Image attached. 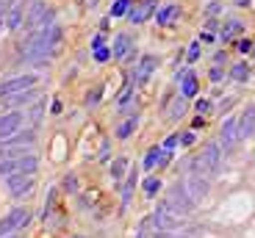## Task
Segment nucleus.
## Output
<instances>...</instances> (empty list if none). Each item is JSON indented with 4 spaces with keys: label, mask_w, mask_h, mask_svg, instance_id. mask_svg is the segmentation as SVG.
Wrapping results in <instances>:
<instances>
[{
    "label": "nucleus",
    "mask_w": 255,
    "mask_h": 238,
    "mask_svg": "<svg viewBox=\"0 0 255 238\" xmlns=\"http://www.w3.org/2000/svg\"><path fill=\"white\" fill-rule=\"evenodd\" d=\"M61 36V31H58L56 25H53V17L45 19L42 25L33 31V36L25 39V47H22V56L28 58V61H33V64H42L47 56H50L53 45H56V39Z\"/></svg>",
    "instance_id": "obj_1"
},
{
    "label": "nucleus",
    "mask_w": 255,
    "mask_h": 238,
    "mask_svg": "<svg viewBox=\"0 0 255 238\" xmlns=\"http://www.w3.org/2000/svg\"><path fill=\"white\" fill-rule=\"evenodd\" d=\"M219 163H222V147L219 144H205V153L197 155L194 158V163H191V172L194 174H208V172H219Z\"/></svg>",
    "instance_id": "obj_2"
},
{
    "label": "nucleus",
    "mask_w": 255,
    "mask_h": 238,
    "mask_svg": "<svg viewBox=\"0 0 255 238\" xmlns=\"http://www.w3.org/2000/svg\"><path fill=\"white\" fill-rule=\"evenodd\" d=\"M164 202H166L169 208H175V211H178L180 216H186V213H191V211H194V205H197V202H194V200L189 197V191H186V186H183L180 180L175 183L172 188H169V197H166Z\"/></svg>",
    "instance_id": "obj_3"
},
{
    "label": "nucleus",
    "mask_w": 255,
    "mask_h": 238,
    "mask_svg": "<svg viewBox=\"0 0 255 238\" xmlns=\"http://www.w3.org/2000/svg\"><path fill=\"white\" fill-rule=\"evenodd\" d=\"M39 169L36 155H25V158H11V161H0V177H11L17 172L33 174Z\"/></svg>",
    "instance_id": "obj_4"
},
{
    "label": "nucleus",
    "mask_w": 255,
    "mask_h": 238,
    "mask_svg": "<svg viewBox=\"0 0 255 238\" xmlns=\"http://www.w3.org/2000/svg\"><path fill=\"white\" fill-rule=\"evenodd\" d=\"M180 216L175 208H169L166 202H161L158 208H155V213H153V227L155 230H161V233H169V230H175V227L180 225Z\"/></svg>",
    "instance_id": "obj_5"
},
{
    "label": "nucleus",
    "mask_w": 255,
    "mask_h": 238,
    "mask_svg": "<svg viewBox=\"0 0 255 238\" xmlns=\"http://www.w3.org/2000/svg\"><path fill=\"white\" fill-rule=\"evenodd\" d=\"M25 125V116L19 114V111H8V114L0 116V142H8L11 136H17Z\"/></svg>",
    "instance_id": "obj_6"
},
{
    "label": "nucleus",
    "mask_w": 255,
    "mask_h": 238,
    "mask_svg": "<svg viewBox=\"0 0 255 238\" xmlns=\"http://www.w3.org/2000/svg\"><path fill=\"white\" fill-rule=\"evenodd\" d=\"M33 83H36V78H33V75L8 78V80H3V83H0V97H11V94H17V91L33 89Z\"/></svg>",
    "instance_id": "obj_7"
},
{
    "label": "nucleus",
    "mask_w": 255,
    "mask_h": 238,
    "mask_svg": "<svg viewBox=\"0 0 255 238\" xmlns=\"http://www.w3.org/2000/svg\"><path fill=\"white\" fill-rule=\"evenodd\" d=\"M50 17H53V11L47 8V3H42V0H31V6H28V11H25L28 28H39L45 19H50Z\"/></svg>",
    "instance_id": "obj_8"
},
{
    "label": "nucleus",
    "mask_w": 255,
    "mask_h": 238,
    "mask_svg": "<svg viewBox=\"0 0 255 238\" xmlns=\"http://www.w3.org/2000/svg\"><path fill=\"white\" fill-rule=\"evenodd\" d=\"M28 219H31V213H28L25 208H17V211H11L6 219L0 222V238H3V236H11L17 227L28 225Z\"/></svg>",
    "instance_id": "obj_9"
},
{
    "label": "nucleus",
    "mask_w": 255,
    "mask_h": 238,
    "mask_svg": "<svg viewBox=\"0 0 255 238\" xmlns=\"http://www.w3.org/2000/svg\"><path fill=\"white\" fill-rule=\"evenodd\" d=\"M183 186H186V191H189V197H191L194 202H203L205 197H208V180H205L203 174H194V172H191L189 177H186Z\"/></svg>",
    "instance_id": "obj_10"
},
{
    "label": "nucleus",
    "mask_w": 255,
    "mask_h": 238,
    "mask_svg": "<svg viewBox=\"0 0 255 238\" xmlns=\"http://www.w3.org/2000/svg\"><path fill=\"white\" fill-rule=\"evenodd\" d=\"M236 122H239L236 116H228L222 122V128H219V147L222 150H230L239 142V125Z\"/></svg>",
    "instance_id": "obj_11"
},
{
    "label": "nucleus",
    "mask_w": 255,
    "mask_h": 238,
    "mask_svg": "<svg viewBox=\"0 0 255 238\" xmlns=\"http://www.w3.org/2000/svg\"><path fill=\"white\" fill-rule=\"evenodd\" d=\"M6 186H8V191H11V197H22L25 191H31L33 177L25 172H17V174H11V177H6Z\"/></svg>",
    "instance_id": "obj_12"
},
{
    "label": "nucleus",
    "mask_w": 255,
    "mask_h": 238,
    "mask_svg": "<svg viewBox=\"0 0 255 238\" xmlns=\"http://www.w3.org/2000/svg\"><path fill=\"white\" fill-rule=\"evenodd\" d=\"M153 70H155V58L153 56H144L139 61V67L133 70V83L136 86H144L147 80H150V75H153Z\"/></svg>",
    "instance_id": "obj_13"
},
{
    "label": "nucleus",
    "mask_w": 255,
    "mask_h": 238,
    "mask_svg": "<svg viewBox=\"0 0 255 238\" xmlns=\"http://www.w3.org/2000/svg\"><path fill=\"white\" fill-rule=\"evenodd\" d=\"M153 8H155V0H141L136 8H130V11H128V19H130L133 25H141V22L153 14Z\"/></svg>",
    "instance_id": "obj_14"
},
{
    "label": "nucleus",
    "mask_w": 255,
    "mask_h": 238,
    "mask_svg": "<svg viewBox=\"0 0 255 238\" xmlns=\"http://www.w3.org/2000/svg\"><path fill=\"white\" fill-rule=\"evenodd\" d=\"M236 125H239V139H250V136L255 133V105H250V108L244 111Z\"/></svg>",
    "instance_id": "obj_15"
},
{
    "label": "nucleus",
    "mask_w": 255,
    "mask_h": 238,
    "mask_svg": "<svg viewBox=\"0 0 255 238\" xmlns=\"http://www.w3.org/2000/svg\"><path fill=\"white\" fill-rule=\"evenodd\" d=\"M194 94H197V78L191 70H186L180 75V97H194Z\"/></svg>",
    "instance_id": "obj_16"
},
{
    "label": "nucleus",
    "mask_w": 255,
    "mask_h": 238,
    "mask_svg": "<svg viewBox=\"0 0 255 238\" xmlns=\"http://www.w3.org/2000/svg\"><path fill=\"white\" fill-rule=\"evenodd\" d=\"M128 50H130V36H125V33H122V36H117V45H114V50H111V56L120 61V58L128 56Z\"/></svg>",
    "instance_id": "obj_17"
},
{
    "label": "nucleus",
    "mask_w": 255,
    "mask_h": 238,
    "mask_svg": "<svg viewBox=\"0 0 255 238\" xmlns=\"http://www.w3.org/2000/svg\"><path fill=\"white\" fill-rule=\"evenodd\" d=\"M230 78H233V80H239V83H244V80L250 78V64H247V61L233 64V67H230Z\"/></svg>",
    "instance_id": "obj_18"
},
{
    "label": "nucleus",
    "mask_w": 255,
    "mask_h": 238,
    "mask_svg": "<svg viewBox=\"0 0 255 238\" xmlns=\"http://www.w3.org/2000/svg\"><path fill=\"white\" fill-rule=\"evenodd\" d=\"M178 11H180L178 6H164L158 14H155V22H158V25H166V22H172V19L178 17Z\"/></svg>",
    "instance_id": "obj_19"
},
{
    "label": "nucleus",
    "mask_w": 255,
    "mask_h": 238,
    "mask_svg": "<svg viewBox=\"0 0 255 238\" xmlns=\"http://www.w3.org/2000/svg\"><path fill=\"white\" fill-rule=\"evenodd\" d=\"M242 22H239V19H233V22H228V25H225L222 28V39H225V42H233V39H236L239 36V33H242Z\"/></svg>",
    "instance_id": "obj_20"
},
{
    "label": "nucleus",
    "mask_w": 255,
    "mask_h": 238,
    "mask_svg": "<svg viewBox=\"0 0 255 238\" xmlns=\"http://www.w3.org/2000/svg\"><path fill=\"white\" fill-rule=\"evenodd\" d=\"M36 97V91L33 89H25V91H17V94L6 97V105H19V103H28V100H33Z\"/></svg>",
    "instance_id": "obj_21"
},
{
    "label": "nucleus",
    "mask_w": 255,
    "mask_h": 238,
    "mask_svg": "<svg viewBox=\"0 0 255 238\" xmlns=\"http://www.w3.org/2000/svg\"><path fill=\"white\" fill-rule=\"evenodd\" d=\"M136 125H139V116H130L128 122H122L120 128H117V139H130V133H133Z\"/></svg>",
    "instance_id": "obj_22"
},
{
    "label": "nucleus",
    "mask_w": 255,
    "mask_h": 238,
    "mask_svg": "<svg viewBox=\"0 0 255 238\" xmlns=\"http://www.w3.org/2000/svg\"><path fill=\"white\" fill-rule=\"evenodd\" d=\"M22 22H25V14H22V6H14L11 11H8V22H6V25H8V28H19Z\"/></svg>",
    "instance_id": "obj_23"
},
{
    "label": "nucleus",
    "mask_w": 255,
    "mask_h": 238,
    "mask_svg": "<svg viewBox=\"0 0 255 238\" xmlns=\"http://www.w3.org/2000/svg\"><path fill=\"white\" fill-rule=\"evenodd\" d=\"M161 153H164L161 147L147 150V155H144V169H155V166H158V161H161Z\"/></svg>",
    "instance_id": "obj_24"
},
{
    "label": "nucleus",
    "mask_w": 255,
    "mask_h": 238,
    "mask_svg": "<svg viewBox=\"0 0 255 238\" xmlns=\"http://www.w3.org/2000/svg\"><path fill=\"white\" fill-rule=\"evenodd\" d=\"M186 114V97H178L172 100V111H169V119H180Z\"/></svg>",
    "instance_id": "obj_25"
},
{
    "label": "nucleus",
    "mask_w": 255,
    "mask_h": 238,
    "mask_svg": "<svg viewBox=\"0 0 255 238\" xmlns=\"http://www.w3.org/2000/svg\"><path fill=\"white\" fill-rule=\"evenodd\" d=\"M122 172H125V158H117V161L111 163V177H114V183H120L122 177H125Z\"/></svg>",
    "instance_id": "obj_26"
},
{
    "label": "nucleus",
    "mask_w": 255,
    "mask_h": 238,
    "mask_svg": "<svg viewBox=\"0 0 255 238\" xmlns=\"http://www.w3.org/2000/svg\"><path fill=\"white\" fill-rule=\"evenodd\" d=\"M158 191H161V180H158V177H150V180H144V194H147V197H155Z\"/></svg>",
    "instance_id": "obj_27"
},
{
    "label": "nucleus",
    "mask_w": 255,
    "mask_h": 238,
    "mask_svg": "<svg viewBox=\"0 0 255 238\" xmlns=\"http://www.w3.org/2000/svg\"><path fill=\"white\" fill-rule=\"evenodd\" d=\"M128 8H130V0H114V6H111V17H122Z\"/></svg>",
    "instance_id": "obj_28"
},
{
    "label": "nucleus",
    "mask_w": 255,
    "mask_h": 238,
    "mask_svg": "<svg viewBox=\"0 0 255 238\" xmlns=\"http://www.w3.org/2000/svg\"><path fill=\"white\" fill-rule=\"evenodd\" d=\"M100 97H103V89L92 91V94H89V100H86V105H89V108H95V105L100 103Z\"/></svg>",
    "instance_id": "obj_29"
},
{
    "label": "nucleus",
    "mask_w": 255,
    "mask_h": 238,
    "mask_svg": "<svg viewBox=\"0 0 255 238\" xmlns=\"http://www.w3.org/2000/svg\"><path fill=\"white\" fill-rule=\"evenodd\" d=\"M95 58H97V61H109L111 50H109V47H100V50H95Z\"/></svg>",
    "instance_id": "obj_30"
},
{
    "label": "nucleus",
    "mask_w": 255,
    "mask_h": 238,
    "mask_svg": "<svg viewBox=\"0 0 255 238\" xmlns=\"http://www.w3.org/2000/svg\"><path fill=\"white\" fill-rule=\"evenodd\" d=\"M255 47V42H250V39H242V42H239V53H250Z\"/></svg>",
    "instance_id": "obj_31"
},
{
    "label": "nucleus",
    "mask_w": 255,
    "mask_h": 238,
    "mask_svg": "<svg viewBox=\"0 0 255 238\" xmlns=\"http://www.w3.org/2000/svg\"><path fill=\"white\" fill-rule=\"evenodd\" d=\"M194 108H197L200 114H208V111H211V100H197V105H194Z\"/></svg>",
    "instance_id": "obj_32"
},
{
    "label": "nucleus",
    "mask_w": 255,
    "mask_h": 238,
    "mask_svg": "<svg viewBox=\"0 0 255 238\" xmlns=\"http://www.w3.org/2000/svg\"><path fill=\"white\" fill-rule=\"evenodd\" d=\"M197 56H200V42H194L189 47V61H197Z\"/></svg>",
    "instance_id": "obj_33"
},
{
    "label": "nucleus",
    "mask_w": 255,
    "mask_h": 238,
    "mask_svg": "<svg viewBox=\"0 0 255 238\" xmlns=\"http://www.w3.org/2000/svg\"><path fill=\"white\" fill-rule=\"evenodd\" d=\"M14 3H17V0H0V14L11 11V8H14Z\"/></svg>",
    "instance_id": "obj_34"
},
{
    "label": "nucleus",
    "mask_w": 255,
    "mask_h": 238,
    "mask_svg": "<svg viewBox=\"0 0 255 238\" xmlns=\"http://www.w3.org/2000/svg\"><path fill=\"white\" fill-rule=\"evenodd\" d=\"M178 142L183 144V147H189V144H194V133H183V136L178 139Z\"/></svg>",
    "instance_id": "obj_35"
},
{
    "label": "nucleus",
    "mask_w": 255,
    "mask_h": 238,
    "mask_svg": "<svg viewBox=\"0 0 255 238\" xmlns=\"http://www.w3.org/2000/svg\"><path fill=\"white\" fill-rule=\"evenodd\" d=\"M175 144H178V136H169V139L164 142V153H169V150H172Z\"/></svg>",
    "instance_id": "obj_36"
},
{
    "label": "nucleus",
    "mask_w": 255,
    "mask_h": 238,
    "mask_svg": "<svg viewBox=\"0 0 255 238\" xmlns=\"http://www.w3.org/2000/svg\"><path fill=\"white\" fill-rule=\"evenodd\" d=\"M100 47H103V36H95L92 39V50H100Z\"/></svg>",
    "instance_id": "obj_37"
},
{
    "label": "nucleus",
    "mask_w": 255,
    "mask_h": 238,
    "mask_svg": "<svg viewBox=\"0 0 255 238\" xmlns=\"http://www.w3.org/2000/svg\"><path fill=\"white\" fill-rule=\"evenodd\" d=\"M136 238H147V236H144V230H139V233H136Z\"/></svg>",
    "instance_id": "obj_38"
},
{
    "label": "nucleus",
    "mask_w": 255,
    "mask_h": 238,
    "mask_svg": "<svg viewBox=\"0 0 255 238\" xmlns=\"http://www.w3.org/2000/svg\"><path fill=\"white\" fill-rule=\"evenodd\" d=\"M75 238H83V236H75Z\"/></svg>",
    "instance_id": "obj_39"
},
{
    "label": "nucleus",
    "mask_w": 255,
    "mask_h": 238,
    "mask_svg": "<svg viewBox=\"0 0 255 238\" xmlns=\"http://www.w3.org/2000/svg\"><path fill=\"white\" fill-rule=\"evenodd\" d=\"M253 53H255V47H253Z\"/></svg>",
    "instance_id": "obj_40"
}]
</instances>
